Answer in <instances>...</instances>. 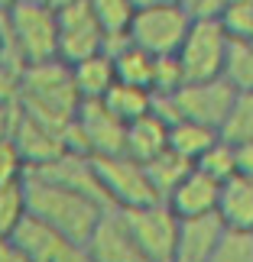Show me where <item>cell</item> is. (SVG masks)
<instances>
[{
	"label": "cell",
	"mask_w": 253,
	"mask_h": 262,
	"mask_svg": "<svg viewBox=\"0 0 253 262\" xmlns=\"http://www.w3.org/2000/svg\"><path fill=\"white\" fill-rule=\"evenodd\" d=\"M7 55V42H4V23H0V58Z\"/></svg>",
	"instance_id": "cell-36"
},
{
	"label": "cell",
	"mask_w": 253,
	"mask_h": 262,
	"mask_svg": "<svg viewBox=\"0 0 253 262\" xmlns=\"http://www.w3.org/2000/svg\"><path fill=\"white\" fill-rule=\"evenodd\" d=\"M218 220L224 230H240V233H253V181L247 178H230L221 185L218 194Z\"/></svg>",
	"instance_id": "cell-16"
},
{
	"label": "cell",
	"mask_w": 253,
	"mask_h": 262,
	"mask_svg": "<svg viewBox=\"0 0 253 262\" xmlns=\"http://www.w3.org/2000/svg\"><path fill=\"white\" fill-rule=\"evenodd\" d=\"M26 181V178H23ZM7 185L0 188V239H10L16 233V227L26 220L29 204H26V185Z\"/></svg>",
	"instance_id": "cell-25"
},
{
	"label": "cell",
	"mask_w": 253,
	"mask_h": 262,
	"mask_svg": "<svg viewBox=\"0 0 253 262\" xmlns=\"http://www.w3.org/2000/svg\"><path fill=\"white\" fill-rule=\"evenodd\" d=\"M137 10H156V7H179L185 4V0H130Z\"/></svg>",
	"instance_id": "cell-34"
},
{
	"label": "cell",
	"mask_w": 253,
	"mask_h": 262,
	"mask_svg": "<svg viewBox=\"0 0 253 262\" xmlns=\"http://www.w3.org/2000/svg\"><path fill=\"white\" fill-rule=\"evenodd\" d=\"M166 262H179V259H166Z\"/></svg>",
	"instance_id": "cell-38"
},
{
	"label": "cell",
	"mask_w": 253,
	"mask_h": 262,
	"mask_svg": "<svg viewBox=\"0 0 253 262\" xmlns=\"http://www.w3.org/2000/svg\"><path fill=\"white\" fill-rule=\"evenodd\" d=\"M143 168H146L149 181H153L156 194L166 201V194H169V191H172V188H176L182 178H185V175L191 172V162H185L182 156H176V152H169V149H166L163 156H156L153 162H146Z\"/></svg>",
	"instance_id": "cell-22"
},
{
	"label": "cell",
	"mask_w": 253,
	"mask_h": 262,
	"mask_svg": "<svg viewBox=\"0 0 253 262\" xmlns=\"http://www.w3.org/2000/svg\"><path fill=\"white\" fill-rule=\"evenodd\" d=\"M124 143H127V126L101 100H85L65 129V152L82 159L124 156Z\"/></svg>",
	"instance_id": "cell-5"
},
{
	"label": "cell",
	"mask_w": 253,
	"mask_h": 262,
	"mask_svg": "<svg viewBox=\"0 0 253 262\" xmlns=\"http://www.w3.org/2000/svg\"><path fill=\"white\" fill-rule=\"evenodd\" d=\"M7 55L13 52L20 68L59 58V16L43 0H16L0 13Z\"/></svg>",
	"instance_id": "cell-3"
},
{
	"label": "cell",
	"mask_w": 253,
	"mask_h": 262,
	"mask_svg": "<svg viewBox=\"0 0 253 262\" xmlns=\"http://www.w3.org/2000/svg\"><path fill=\"white\" fill-rule=\"evenodd\" d=\"M16 104L36 123L65 136L68 123L75 120L78 107H82V97H78L72 81V68L62 58H52V62H43V65H26L23 75H20Z\"/></svg>",
	"instance_id": "cell-2"
},
{
	"label": "cell",
	"mask_w": 253,
	"mask_h": 262,
	"mask_svg": "<svg viewBox=\"0 0 253 262\" xmlns=\"http://www.w3.org/2000/svg\"><path fill=\"white\" fill-rule=\"evenodd\" d=\"M0 13H4V4H0Z\"/></svg>",
	"instance_id": "cell-39"
},
{
	"label": "cell",
	"mask_w": 253,
	"mask_h": 262,
	"mask_svg": "<svg viewBox=\"0 0 253 262\" xmlns=\"http://www.w3.org/2000/svg\"><path fill=\"white\" fill-rule=\"evenodd\" d=\"M218 194H221L218 181H211V178H205L201 172L191 168V172L166 194V207L179 220L208 217V214H215V210H218Z\"/></svg>",
	"instance_id": "cell-13"
},
{
	"label": "cell",
	"mask_w": 253,
	"mask_h": 262,
	"mask_svg": "<svg viewBox=\"0 0 253 262\" xmlns=\"http://www.w3.org/2000/svg\"><path fill=\"white\" fill-rule=\"evenodd\" d=\"M110 52V62H114V78L117 84H130L140 91H149L153 94V75H156V58L137 49L133 42H117Z\"/></svg>",
	"instance_id": "cell-17"
},
{
	"label": "cell",
	"mask_w": 253,
	"mask_h": 262,
	"mask_svg": "<svg viewBox=\"0 0 253 262\" xmlns=\"http://www.w3.org/2000/svg\"><path fill=\"white\" fill-rule=\"evenodd\" d=\"M234 146V172L237 178L253 181V139L250 143H230Z\"/></svg>",
	"instance_id": "cell-31"
},
{
	"label": "cell",
	"mask_w": 253,
	"mask_h": 262,
	"mask_svg": "<svg viewBox=\"0 0 253 262\" xmlns=\"http://www.w3.org/2000/svg\"><path fill=\"white\" fill-rule=\"evenodd\" d=\"M224 81L237 94H253V42H230Z\"/></svg>",
	"instance_id": "cell-24"
},
{
	"label": "cell",
	"mask_w": 253,
	"mask_h": 262,
	"mask_svg": "<svg viewBox=\"0 0 253 262\" xmlns=\"http://www.w3.org/2000/svg\"><path fill=\"white\" fill-rule=\"evenodd\" d=\"M91 168H94V175L101 181V191H104L110 210H133V207H146V204L163 201L156 194L146 168L127 156L91 159Z\"/></svg>",
	"instance_id": "cell-7"
},
{
	"label": "cell",
	"mask_w": 253,
	"mask_h": 262,
	"mask_svg": "<svg viewBox=\"0 0 253 262\" xmlns=\"http://www.w3.org/2000/svg\"><path fill=\"white\" fill-rule=\"evenodd\" d=\"M191 23H195V13H191L188 4L137 10L133 23H130V33H127V42H133L137 49L149 52L153 58H166V55L179 52Z\"/></svg>",
	"instance_id": "cell-6"
},
{
	"label": "cell",
	"mask_w": 253,
	"mask_h": 262,
	"mask_svg": "<svg viewBox=\"0 0 253 262\" xmlns=\"http://www.w3.org/2000/svg\"><path fill=\"white\" fill-rule=\"evenodd\" d=\"M0 262H29L10 239H0Z\"/></svg>",
	"instance_id": "cell-33"
},
{
	"label": "cell",
	"mask_w": 253,
	"mask_h": 262,
	"mask_svg": "<svg viewBox=\"0 0 253 262\" xmlns=\"http://www.w3.org/2000/svg\"><path fill=\"white\" fill-rule=\"evenodd\" d=\"M218 19L230 42H253V4H227Z\"/></svg>",
	"instance_id": "cell-27"
},
{
	"label": "cell",
	"mask_w": 253,
	"mask_h": 262,
	"mask_svg": "<svg viewBox=\"0 0 253 262\" xmlns=\"http://www.w3.org/2000/svg\"><path fill=\"white\" fill-rule=\"evenodd\" d=\"M124 224L133 236V243L140 249V256L146 262H166L176 256V243H179V217L166 207V201L146 207H133V210H120Z\"/></svg>",
	"instance_id": "cell-8"
},
{
	"label": "cell",
	"mask_w": 253,
	"mask_h": 262,
	"mask_svg": "<svg viewBox=\"0 0 253 262\" xmlns=\"http://www.w3.org/2000/svg\"><path fill=\"white\" fill-rule=\"evenodd\" d=\"M23 185H26L29 214L36 220H43L46 227L59 230L62 236H68L72 243H88V236L94 233L98 220L107 214L104 204H98L85 191H78L72 185H62V181H55V178L29 172Z\"/></svg>",
	"instance_id": "cell-1"
},
{
	"label": "cell",
	"mask_w": 253,
	"mask_h": 262,
	"mask_svg": "<svg viewBox=\"0 0 253 262\" xmlns=\"http://www.w3.org/2000/svg\"><path fill=\"white\" fill-rule=\"evenodd\" d=\"M227 143H250L253 139V94H237L234 107L227 114V123L221 129Z\"/></svg>",
	"instance_id": "cell-26"
},
{
	"label": "cell",
	"mask_w": 253,
	"mask_h": 262,
	"mask_svg": "<svg viewBox=\"0 0 253 262\" xmlns=\"http://www.w3.org/2000/svg\"><path fill=\"white\" fill-rule=\"evenodd\" d=\"M227 49L230 39L224 33L218 16H195L185 42L179 46L176 62L185 75V84H201V81H218L224 78L227 65Z\"/></svg>",
	"instance_id": "cell-4"
},
{
	"label": "cell",
	"mask_w": 253,
	"mask_h": 262,
	"mask_svg": "<svg viewBox=\"0 0 253 262\" xmlns=\"http://www.w3.org/2000/svg\"><path fill=\"white\" fill-rule=\"evenodd\" d=\"M224 236V224L218 220V214L195 217V220H179V243L176 256L179 262H211L215 249Z\"/></svg>",
	"instance_id": "cell-14"
},
{
	"label": "cell",
	"mask_w": 253,
	"mask_h": 262,
	"mask_svg": "<svg viewBox=\"0 0 253 262\" xmlns=\"http://www.w3.org/2000/svg\"><path fill=\"white\" fill-rule=\"evenodd\" d=\"M20 75H23V68L13 58H0V104H13L20 97Z\"/></svg>",
	"instance_id": "cell-30"
},
{
	"label": "cell",
	"mask_w": 253,
	"mask_h": 262,
	"mask_svg": "<svg viewBox=\"0 0 253 262\" xmlns=\"http://www.w3.org/2000/svg\"><path fill=\"white\" fill-rule=\"evenodd\" d=\"M20 117H23V110L20 104H0V143L4 139H13L16 136V126H20Z\"/></svg>",
	"instance_id": "cell-32"
},
{
	"label": "cell",
	"mask_w": 253,
	"mask_h": 262,
	"mask_svg": "<svg viewBox=\"0 0 253 262\" xmlns=\"http://www.w3.org/2000/svg\"><path fill=\"white\" fill-rule=\"evenodd\" d=\"M185 4H188V7H191V10H195V4H198V0H185Z\"/></svg>",
	"instance_id": "cell-37"
},
{
	"label": "cell",
	"mask_w": 253,
	"mask_h": 262,
	"mask_svg": "<svg viewBox=\"0 0 253 262\" xmlns=\"http://www.w3.org/2000/svg\"><path fill=\"white\" fill-rule=\"evenodd\" d=\"M55 16H59V58L65 65L107 52V36L94 19V13H91L88 0L55 10Z\"/></svg>",
	"instance_id": "cell-9"
},
{
	"label": "cell",
	"mask_w": 253,
	"mask_h": 262,
	"mask_svg": "<svg viewBox=\"0 0 253 262\" xmlns=\"http://www.w3.org/2000/svg\"><path fill=\"white\" fill-rule=\"evenodd\" d=\"M68 68H72V81H75V91H78V97H82V104L85 100H104V94L117 84L110 52L91 55L85 62H75Z\"/></svg>",
	"instance_id": "cell-18"
},
{
	"label": "cell",
	"mask_w": 253,
	"mask_h": 262,
	"mask_svg": "<svg viewBox=\"0 0 253 262\" xmlns=\"http://www.w3.org/2000/svg\"><path fill=\"white\" fill-rule=\"evenodd\" d=\"M211 262H253V233L224 230V236H221Z\"/></svg>",
	"instance_id": "cell-28"
},
{
	"label": "cell",
	"mask_w": 253,
	"mask_h": 262,
	"mask_svg": "<svg viewBox=\"0 0 253 262\" xmlns=\"http://www.w3.org/2000/svg\"><path fill=\"white\" fill-rule=\"evenodd\" d=\"M169 149V123L156 114L140 117L137 123L127 126V143H124V156L133 159V162L146 165L153 162L156 156H163Z\"/></svg>",
	"instance_id": "cell-15"
},
{
	"label": "cell",
	"mask_w": 253,
	"mask_h": 262,
	"mask_svg": "<svg viewBox=\"0 0 253 262\" xmlns=\"http://www.w3.org/2000/svg\"><path fill=\"white\" fill-rule=\"evenodd\" d=\"M43 4H49L52 10H62V7H72V4H82V0H43Z\"/></svg>",
	"instance_id": "cell-35"
},
{
	"label": "cell",
	"mask_w": 253,
	"mask_h": 262,
	"mask_svg": "<svg viewBox=\"0 0 253 262\" xmlns=\"http://www.w3.org/2000/svg\"><path fill=\"white\" fill-rule=\"evenodd\" d=\"M110 114H114L124 126L137 123L140 117L153 114V94L149 91H140V88H130V84H114L101 100Z\"/></svg>",
	"instance_id": "cell-21"
},
{
	"label": "cell",
	"mask_w": 253,
	"mask_h": 262,
	"mask_svg": "<svg viewBox=\"0 0 253 262\" xmlns=\"http://www.w3.org/2000/svg\"><path fill=\"white\" fill-rule=\"evenodd\" d=\"M234 97H237V91L230 88L224 78H218V81L185 84L169 100H172V107H176L179 120H191V123H201V126L221 133L224 123H227L230 107H234Z\"/></svg>",
	"instance_id": "cell-10"
},
{
	"label": "cell",
	"mask_w": 253,
	"mask_h": 262,
	"mask_svg": "<svg viewBox=\"0 0 253 262\" xmlns=\"http://www.w3.org/2000/svg\"><path fill=\"white\" fill-rule=\"evenodd\" d=\"M91 13L101 23L107 36V49H114L117 42H127V33H130V23L137 16V7L130 0H88Z\"/></svg>",
	"instance_id": "cell-20"
},
{
	"label": "cell",
	"mask_w": 253,
	"mask_h": 262,
	"mask_svg": "<svg viewBox=\"0 0 253 262\" xmlns=\"http://www.w3.org/2000/svg\"><path fill=\"white\" fill-rule=\"evenodd\" d=\"M218 139H221L218 129H208L201 123H191V120H176V123H169V152L182 156L191 165H195V159L205 152L211 143H218Z\"/></svg>",
	"instance_id": "cell-19"
},
{
	"label": "cell",
	"mask_w": 253,
	"mask_h": 262,
	"mask_svg": "<svg viewBox=\"0 0 253 262\" xmlns=\"http://www.w3.org/2000/svg\"><path fill=\"white\" fill-rule=\"evenodd\" d=\"M85 249H88L91 262H146L140 256V249L133 243V236H130L120 210H107V214L98 220V227H94V233L88 236Z\"/></svg>",
	"instance_id": "cell-12"
},
{
	"label": "cell",
	"mask_w": 253,
	"mask_h": 262,
	"mask_svg": "<svg viewBox=\"0 0 253 262\" xmlns=\"http://www.w3.org/2000/svg\"><path fill=\"white\" fill-rule=\"evenodd\" d=\"M10 243L29 262H91L85 243H72L68 236H62L52 227H46L33 214H26V220L10 236Z\"/></svg>",
	"instance_id": "cell-11"
},
{
	"label": "cell",
	"mask_w": 253,
	"mask_h": 262,
	"mask_svg": "<svg viewBox=\"0 0 253 262\" xmlns=\"http://www.w3.org/2000/svg\"><path fill=\"white\" fill-rule=\"evenodd\" d=\"M191 168L201 172L205 178H211V181H218V185H224V181H230V178L237 175L234 172V146L221 136L218 143H211L205 152L195 159V165H191Z\"/></svg>",
	"instance_id": "cell-23"
},
{
	"label": "cell",
	"mask_w": 253,
	"mask_h": 262,
	"mask_svg": "<svg viewBox=\"0 0 253 262\" xmlns=\"http://www.w3.org/2000/svg\"><path fill=\"white\" fill-rule=\"evenodd\" d=\"M26 175H29V165H26L23 152H20V146L13 139H4L0 143V188L20 185Z\"/></svg>",
	"instance_id": "cell-29"
}]
</instances>
